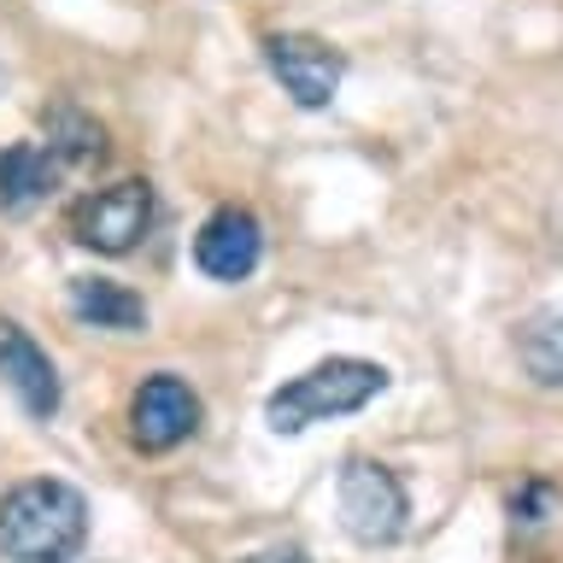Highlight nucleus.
I'll use <instances>...</instances> for the list:
<instances>
[{"label": "nucleus", "instance_id": "f257e3e1", "mask_svg": "<svg viewBox=\"0 0 563 563\" xmlns=\"http://www.w3.org/2000/svg\"><path fill=\"white\" fill-rule=\"evenodd\" d=\"M88 545V499L59 475L18 482L0 499V558L7 563H70Z\"/></svg>", "mask_w": 563, "mask_h": 563}, {"label": "nucleus", "instance_id": "f03ea898", "mask_svg": "<svg viewBox=\"0 0 563 563\" xmlns=\"http://www.w3.org/2000/svg\"><path fill=\"white\" fill-rule=\"evenodd\" d=\"M387 387V369L369 364V358H329V364H311L306 376L282 382L264 417H271L276 434H306L311 422H329V417H352L364 411Z\"/></svg>", "mask_w": 563, "mask_h": 563}, {"label": "nucleus", "instance_id": "7ed1b4c3", "mask_svg": "<svg viewBox=\"0 0 563 563\" xmlns=\"http://www.w3.org/2000/svg\"><path fill=\"white\" fill-rule=\"evenodd\" d=\"M334 510H341V528L358 545H394L405 534L411 499H405L399 475L387 470V464L352 457V464L341 470V487H334Z\"/></svg>", "mask_w": 563, "mask_h": 563}, {"label": "nucleus", "instance_id": "20e7f679", "mask_svg": "<svg viewBox=\"0 0 563 563\" xmlns=\"http://www.w3.org/2000/svg\"><path fill=\"white\" fill-rule=\"evenodd\" d=\"M147 229H153V183H141V176L95 188L70 206V235L82 246H95V253H106V258L130 253Z\"/></svg>", "mask_w": 563, "mask_h": 563}, {"label": "nucleus", "instance_id": "39448f33", "mask_svg": "<svg viewBox=\"0 0 563 563\" xmlns=\"http://www.w3.org/2000/svg\"><path fill=\"white\" fill-rule=\"evenodd\" d=\"M264 65L276 70V82L294 95V106H306V112H323L334 100V88L346 77V59L341 47H329L323 35H264Z\"/></svg>", "mask_w": 563, "mask_h": 563}, {"label": "nucleus", "instance_id": "423d86ee", "mask_svg": "<svg viewBox=\"0 0 563 563\" xmlns=\"http://www.w3.org/2000/svg\"><path fill=\"white\" fill-rule=\"evenodd\" d=\"M200 429V399H194V387L183 376H170V369H158L135 387L130 399V440L141 452H170L183 446V440Z\"/></svg>", "mask_w": 563, "mask_h": 563}, {"label": "nucleus", "instance_id": "0eeeda50", "mask_svg": "<svg viewBox=\"0 0 563 563\" xmlns=\"http://www.w3.org/2000/svg\"><path fill=\"white\" fill-rule=\"evenodd\" d=\"M258 258H264V229H258L253 211H241V206L211 211L200 223V235H194V264H200L211 282H246L258 271Z\"/></svg>", "mask_w": 563, "mask_h": 563}, {"label": "nucleus", "instance_id": "6e6552de", "mask_svg": "<svg viewBox=\"0 0 563 563\" xmlns=\"http://www.w3.org/2000/svg\"><path fill=\"white\" fill-rule=\"evenodd\" d=\"M0 382L12 387V399L24 405L35 422H47L59 411V369H53L47 352L18 323H7V317H0Z\"/></svg>", "mask_w": 563, "mask_h": 563}, {"label": "nucleus", "instance_id": "1a4fd4ad", "mask_svg": "<svg viewBox=\"0 0 563 563\" xmlns=\"http://www.w3.org/2000/svg\"><path fill=\"white\" fill-rule=\"evenodd\" d=\"M53 188H59V158L47 147L12 141V147L0 153V211H7V218H30Z\"/></svg>", "mask_w": 563, "mask_h": 563}, {"label": "nucleus", "instance_id": "9d476101", "mask_svg": "<svg viewBox=\"0 0 563 563\" xmlns=\"http://www.w3.org/2000/svg\"><path fill=\"white\" fill-rule=\"evenodd\" d=\"M70 311H77V323L118 329V334L147 329V306H141V294H130L112 276H77V282H70Z\"/></svg>", "mask_w": 563, "mask_h": 563}, {"label": "nucleus", "instance_id": "9b49d317", "mask_svg": "<svg viewBox=\"0 0 563 563\" xmlns=\"http://www.w3.org/2000/svg\"><path fill=\"white\" fill-rule=\"evenodd\" d=\"M517 358L540 387H563V306H540L517 323Z\"/></svg>", "mask_w": 563, "mask_h": 563}, {"label": "nucleus", "instance_id": "f8f14e48", "mask_svg": "<svg viewBox=\"0 0 563 563\" xmlns=\"http://www.w3.org/2000/svg\"><path fill=\"white\" fill-rule=\"evenodd\" d=\"M47 153L59 165H95L106 158V130L77 106H59V112H47Z\"/></svg>", "mask_w": 563, "mask_h": 563}, {"label": "nucleus", "instance_id": "ddd939ff", "mask_svg": "<svg viewBox=\"0 0 563 563\" xmlns=\"http://www.w3.org/2000/svg\"><path fill=\"white\" fill-rule=\"evenodd\" d=\"M552 505H558V493L545 482H522L517 493H510V517H517L522 528H540L545 517H552Z\"/></svg>", "mask_w": 563, "mask_h": 563}, {"label": "nucleus", "instance_id": "4468645a", "mask_svg": "<svg viewBox=\"0 0 563 563\" xmlns=\"http://www.w3.org/2000/svg\"><path fill=\"white\" fill-rule=\"evenodd\" d=\"M241 563H311L299 545H271V552H253V558H241Z\"/></svg>", "mask_w": 563, "mask_h": 563}]
</instances>
